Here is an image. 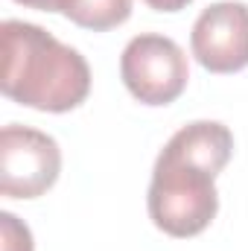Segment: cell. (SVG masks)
<instances>
[{
  "label": "cell",
  "mask_w": 248,
  "mask_h": 251,
  "mask_svg": "<svg viewBox=\"0 0 248 251\" xmlns=\"http://www.w3.org/2000/svg\"><path fill=\"white\" fill-rule=\"evenodd\" d=\"M231 152L234 134L216 120H198L178 128L152 170L146 204L155 228L178 240L201 234L219 210L213 178L225 170Z\"/></svg>",
  "instance_id": "obj_1"
},
{
  "label": "cell",
  "mask_w": 248,
  "mask_h": 251,
  "mask_svg": "<svg viewBox=\"0 0 248 251\" xmlns=\"http://www.w3.org/2000/svg\"><path fill=\"white\" fill-rule=\"evenodd\" d=\"M3 76L0 88L12 102L64 114L91 94L85 56L26 21H3Z\"/></svg>",
  "instance_id": "obj_2"
},
{
  "label": "cell",
  "mask_w": 248,
  "mask_h": 251,
  "mask_svg": "<svg viewBox=\"0 0 248 251\" xmlns=\"http://www.w3.org/2000/svg\"><path fill=\"white\" fill-rule=\"evenodd\" d=\"M120 76L128 94L143 105H170L184 94L190 67L184 50L173 38L143 32L125 44Z\"/></svg>",
  "instance_id": "obj_3"
},
{
  "label": "cell",
  "mask_w": 248,
  "mask_h": 251,
  "mask_svg": "<svg viewBox=\"0 0 248 251\" xmlns=\"http://www.w3.org/2000/svg\"><path fill=\"white\" fill-rule=\"evenodd\" d=\"M59 143L29 126H3L0 131V193L6 199H38L59 181Z\"/></svg>",
  "instance_id": "obj_4"
},
{
  "label": "cell",
  "mask_w": 248,
  "mask_h": 251,
  "mask_svg": "<svg viewBox=\"0 0 248 251\" xmlns=\"http://www.w3.org/2000/svg\"><path fill=\"white\" fill-rule=\"evenodd\" d=\"M193 56L210 73L248 67V6L240 0L210 3L193 24Z\"/></svg>",
  "instance_id": "obj_5"
},
{
  "label": "cell",
  "mask_w": 248,
  "mask_h": 251,
  "mask_svg": "<svg viewBox=\"0 0 248 251\" xmlns=\"http://www.w3.org/2000/svg\"><path fill=\"white\" fill-rule=\"evenodd\" d=\"M62 15L82 29L105 32L128 21L131 0H62Z\"/></svg>",
  "instance_id": "obj_6"
},
{
  "label": "cell",
  "mask_w": 248,
  "mask_h": 251,
  "mask_svg": "<svg viewBox=\"0 0 248 251\" xmlns=\"http://www.w3.org/2000/svg\"><path fill=\"white\" fill-rule=\"evenodd\" d=\"M0 228H3V251H32V234L26 225L18 222L12 213H0Z\"/></svg>",
  "instance_id": "obj_7"
},
{
  "label": "cell",
  "mask_w": 248,
  "mask_h": 251,
  "mask_svg": "<svg viewBox=\"0 0 248 251\" xmlns=\"http://www.w3.org/2000/svg\"><path fill=\"white\" fill-rule=\"evenodd\" d=\"M146 6H152L155 12H181L184 6H190L193 0H143Z\"/></svg>",
  "instance_id": "obj_8"
},
{
  "label": "cell",
  "mask_w": 248,
  "mask_h": 251,
  "mask_svg": "<svg viewBox=\"0 0 248 251\" xmlns=\"http://www.w3.org/2000/svg\"><path fill=\"white\" fill-rule=\"evenodd\" d=\"M21 6H29V9H41V12H62V0H15Z\"/></svg>",
  "instance_id": "obj_9"
}]
</instances>
